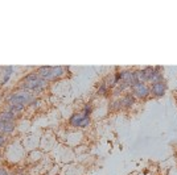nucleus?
Instances as JSON below:
<instances>
[{
    "instance_id": "f257e3e1",
    "label": "nucleus",
    "mask_w": 177,
    "mask_h": 175,
    "mask_svg": "<svg viewBox=\"0 0 177 175\" xmlns=\"http://www.w3.org/2000/svg\"><path fill=\"white\" fill-rule=\"evenodd\" d=\"M45 82L46 80L44 78H41L38 74L33 73V74H29L28 76H25L23 87H24V88H26V90H33V91L38 92L44 86H45Z\"/></svg>"
},
{
    "instance_id": "f03ea898",
    "label": "nucleus",
    "mask_w": 177,
    "mask_h": 175,
    "mask_svg": "<svg viewBox=\"0 0 177 175\" xmlns=\"http://www.w3.org/2000/svg\"><path fill=\"white\" fill-rule=\"evenodd\" d=\"M132 92L137 97H147L149 94V88L144 83H136L135 86H132Z\"/></svg>"
},
{
    "instance_id": "7ed1b4c3",
    "label": "nucleus",
    "mask_w": 177,
    "mask_h": 175,
    "mask_svg": "<svg viewBox=\"0 0 177 175\" xmlns=\"http://www.w3.org/2000/svg\"><path fill=\"white\" fill-rule=\"evenodd\" d=\"M165 90H167V84L164 82H157V83H153L152 86V92L156 96H163Z\"/></svg>"
},
{
    "instance_id": "20e7f679",
    "label": "nucleus",
    "mask_w": 177,
    "mask_h": 175,
    "mask_svg": "<svg viewBox=\"0 0 177 175\" xmlns=\"http://www.w3.org/2000/svg\"><path fill=\"white\" fill-rule=\"evenodd\" d=\"M62 74H64V67H61V66L52 67L50 75L48 76V79H46V80H53V79H56V78H60V76L62 75Z\"/></svg>"
},
{
    "instance_id": "39448f33",
    "label": "nucleus",
    "mask_w": 177,
    "mask_h": 175,
    "mask_svg": "<svg viewBox=\"0 0 177 175\" xmlns=\"http://www.w3.org/2000/svg\"><path fill=\"white\" fill-rule=\"evenodd\" d=\"M13 119H15V114L9 111H5V112H0V121L2 123H13Z\"/></svg>"
},
{
    "instance_id": "423d86ee",
    "label": "nucleus",
    "mask_w": 177,
    "mask_h": 175,
    "mask_svg": "<svg viewBox=\"0 0 177 175\" xmlns=\"http://www.w3.org/2000/svg\"><path fill=\"white\" fill-rule=\"evenodd\" d=\"M50 71H52V67H49V66H41L40 69L37 70V74L41 76V78L44 79H48V76L50 75Z\"/></svg>"
},
{
    "instance_id": "0eeeda50",
    "label": "nucleus",
    "mask_w": 177,
    "mask_h": 175,
    "mask_svg": "<svg viewBox=\"0 0 177 175\" xmlns=\"http://www.w3.org/2000/svg\"><path fill=\"white\" fill-rule=\"evenodd\" d=\"M160 70H161V67H160V66L153 67V75L151 78V82H153V83L161 82V79H163V74H160Z\"/></svg>"
},
{
    "instance_id": "6e6552de",
    "label": "nucleus",
    "mask_w": 177,
    "mask_h": 175,
    "mask_svg": "<svg viewBox=\"0 0 177 175\" xmlns=\"http://www.w3.org/2000/svg\"><path fill=\"white\" fill-rule=\"evenodd\" d=\"M120 104L123 107H131L134 104V97H132V95H126L123 99L120 100Z\"/></svg>"
},
{
    "instance_id": "1a4fd4ad",
    "label": "nucleus",
    "mask_w": 177,
    "mask_h": 175,
    "mask_svg": "<svg viewBox=\"0 0 177 175\" xmlns=\"http://www.w3.org/2000/svg\"><path fill=\"white\" fill-rule=\"evenodd\" d=\"M85 117V114H73L71 116V119H70V124L73 125V127H78V124H79V121Z\"/></svg>"
},
{
    "instance_id": "9d476101",
    "label": "nucleus",
    "mask_w": 177,
    "mask_h": 175,
    "mask_svg": "<svg viewBox=\"0 0 177 175\" xmlns=\"http://www.w3.org/2000/svg\"><path fill=\"white\" fill-rule=\"evenodd\" d=\"M4 70H5V76H4L3 82H2V84H5V83H7V82H8V79H9V76H11V74L13 73V67H11V66L5 67Z\"/></svg>"
},
{
    "instance_id": "9b49d317",
    "label": "nucleus",
    "mask_w": 177,
    "mask_h": 175,
    "mask_svg": "<svg viewBox=\"0 0 177 175\" xmlns=\"http://www.w3.org/2000/svg\"><path fill=\"white\" fill-rule=\"evenodd\" d=\"M144 75H146V79L147 80H151V78H152V75H153V67H146L144 70Z\"/></svg>"
},
{
    "instance_id": "f8f14e48",
    "label": "nucleus",
    "mask_w": 177,
    "mask_h": 175,
    "mask_svg": "<svg viewBox=\"0 0 177 175\" xmlns=\"http://www.w3.org/2000/svg\"><path fill=\"white\" fill-rule=\"evenodd\" d=\"M88 124H90V119H88V117H84V119H82L81 120V121H79V124H78V127H81V128H85V127H87V125Z\"/></svg>"
},
{
    "instance_id": "ddd939ff",
    "label": "nucleus",
    "mask_w": 177,
    "mask_h": 175,
    "mask_svg": "<svg viewBox=\"0 0 177 175\" xmlns=\"http://www.w3.org/2000/svg\"><path fill=\"white\" fill-rule=\"evenodd\" d=\"M106 94H107V86L103 83L101 87H99V90H98V95H106Z\"/></svg>"
},
{
    "instance_id": "4468645a",
    "label": "nucleus",
    "mask_w": 177,
    "mask_h": 175,
    "mask_svg": "<svg viewBox=\"0 0 177 175\" xmlns=\"http://www.w3.org/2000/svg\"><path fill=\"white\" fill-rule=\"evenodd\" d=\"M0 175H8V174H7V171H5V168L0 167Z\"/></svg>"
},
{
    "instance_id": "2eb2a0df",
    "label": "nucleus",
    "mask_w": 177,
    "mask_h": 175,
    "mask_svg": "<svg viewBox=\"0 0 177 175\" xmlns=\"http://www.w3.org/2000/svg\"><path fill=\"white\" fill-rule=\"evenodd\" d=\"M3 144H4V137H3V134H0V146Z\"/></svg>"
}]
</instances>
